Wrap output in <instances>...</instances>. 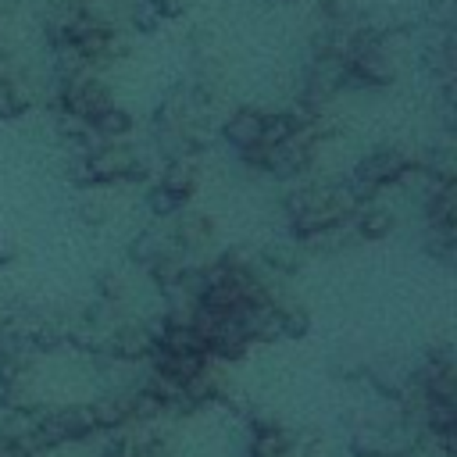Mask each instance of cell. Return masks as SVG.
<instances>
[{
    "label": "cell",
    "instance_id": "9",
    "mask_svg": "<svg viewBox=\"0 0 457 457\" xmlns=\"http://www.w3.org/2000/svg\"><path fill=\"white\" fill-rule=\"evenodd\" d=\"M157 182H161L164 189H171L175 196L189 200V196L196 193V164H193V157L164 161V164H161V171H157Z\"/></svg>",
    "mask_w": 457,
    "mask_h": 457
},
{
    "label": "cell",
    "instance_id": "13",
    "mask_svg": "<svg viewBox=\"0 0 457 457\" xmlns=\"http://www.w3.org/2000/svg\"><path fill=\"white\" fill-rule=\"evenodd\" d=\"M278 303V321H282V339H303L311 328V314L300 303L289 300H275Z\"/></svg>",
    "mask_w": 457,
    "mask_h": 457
},
{
    "label": "cell",
    "instance_id": "15",
    "mask_svg": "<svg viewBox=\"0 0 457 457\" xmlns=\"http://www.w3.org/2000/svg\"><path fill=\"white\" fill-rule=\"evenodd\" d=\"M14 257H18V246H14V239L0 236V264H7V261H14Z\"/></svg>",
    "mask_w": 457,
    "mask_h": 457
},
{
    "label": "cell",
    "instance_id": "4",
    "mask_svg": "<svg viewBox=\"0 0 457 457\" xmlns=\"http://www.w3.org/2000/svg\"><path fill=\"white\" fill-rule=\"evenodd\" d=\"M139 164V150H132L129 143H100L89 157H86V168L93 175V186H118V182H129L132 168Z\"/></svg>",
    "mask_w": 457,
    "mask_h": 457
},
{
    "label": "cell",
    "instance_id": "12",
    "mask_svg": "<svg viewBox=\"0 0 457 457\" xmlns=\"http://www.w3.org/2000/svg\"><path fill=\"white\" fill-rule=\"evenodd\" d=\"M143 204H146V211H150L154 218H179L189 200H182V196H175L171 189H164L161 182H154V186L146 189V200H143Z\"/></svg>",
    "mask_w": 457,
    "mask_h": 457
},
{
    "label": "cell",
    "instance_id": "11",
    "mask_svg": "<svg viewBox=\"0 0 457 457\" xmlns=\"http://www.w3.org/2000/svg\"><path fill=\"white\" fill-rule=\"evenodd\" d=\"M89 129H93V136L100 139V143H121L132 129H136V121H132V114L125 111V107H107L100 118H93L89 121Z\"/></svg>",
    "mask_w": 457,
    "mask_h": 457
},
{
    "label": "cell",
    "instance_id": "3",
    "mask_svg": "<svg viewBox=\"0 0 457 457\" xmlns=\"http://www.w3.org/2000/svg\"><path fill=\"white\" fill-rule=\"evenodd\" d=\"M311 164H314V139L311 136H289L275 146H264L261 171L289 182V179H300L303 171H311Z\"/></svg>",
    "mask_w": 457,
    "mask_h": 457
},
{
    "label": "cell",
    "instance_id": "17",
    "mask_svg": "<svg viewBox=\"0 0 457 457\" xmlns=\"http://www.w3.org/2000/svg\"><path fill=\"white\" fill-rule=\"evenodd\" d=\"M0 21H4V11H0Z\"/></svg>",
    "mask_w": 457,
    "mask_h": 457
},
{
    "label": "cell",
    "instance_id": "7",
    "mask_svg": "<svg viewBox=\"0 0 457 457\" xmlns=\"http://www.w3.org/2000/svg\"><path fill=\"white\" fill-rule=\"evenodd\" d=\"M293 450V439L282 425L275 421H264V418H253L250 421V450L246 457H286Z\"/></svg>",
    "mask_w": 457,
    "mask_h": 457
},
{
    "label": "cell",
    "instance_id": "14",
    "mask_svg": "<svg viewBox=\"0 0 457 457\" xmlns=\"http://www.w3.org/2000/svg\"><path fill=\"white\" fill-rule=\"evenodd\" d=\"M125 14H129V25H132V29H139V32H154V29H161V25H164V14H161L150 0H129Z\"/></svg>",
    "mask_w": 457,
    "mask_h": 457
},
{
    "label": "cell",
    "instance_id": "16",
    "mask_svg": "<svg viewBox=\"0 0 457 457\" xmlns=\"http://www.w3.org/2000/svg\"><path fill=\"white\" fill-rule=\"evenodd\" d=\"M0 75H11V64H7V54H4V46H0Z\"/></svg>",
    "mask_w": 457,
    "mask_h": 457
},
{
    "label": "cell",
    "instance_id": "8",
    "mask_svg": "<svg viewBox=\"0 0 457 457\" xmlns=\"http://www.w3.org/2000/svg\"><path fill=\"white\" fill-rule=\"evenodd\" d=\"M350 225H353V236L357 239H386V236H393V228H396V214L389 211V207H382V204H368V207H361L353 218H350Z\"/></svg>",
    "mask_w": 457,
    "mask_h": 457
},
{
    "label": "cell",
    "instance_id": "1",
    "mask_svg": "<svg viewBox=\"0 0 457 457\" xmlns=\"http://www.w3.org/2000/svg\"><path fill=\"white\" fill-rule=\"evenodd\" d=\"M57 104H61V111H68V114H75L79 121L89 125L107 107H114V93L96 71H82L75 79L57 82Z\"/></svg>",
    "mask_w": 457,
    "mask_h": 457
},
{
    "label": "cell",
    "instance_id": "5",
    "mask_svg": "<svg viewBox=\"0 0 457 457\" xmlns=\"http://www.w3.org/2000/svg\"><path fill=\"white\" fill-rule=\"evenodd\" d=\"M411 157L400 150V146H378L371 154H364L357 164H353V175H361L364 182H371L375 189H386V186H396L400 175L407 171Z\"/></svg>",
    "mask_w": 457,
    "mask_h": 457
},
{
    "label": "cell",
    "instance_id": "2",
    "mask_svg": "<svg viewBox=\"0 0 457 457\" xmlns=\"http://www.w3.org/2000/svg\"><path fill=\"white\" fill-rule=\"evenodd\" d=\"M346 75H350V82H357V86L382 89V86H393L396 64H393V57H389L386 43L357 39L353 50L346 54Z\"/></svg>",
    "mask_w": 457,
    "mask_h": 457
},
{
    "label": "cell",
    "instance_id": "6",
    "mask_svg": "<svg viewBox=\"0 0 457 457\" xmlns=\"http://www.w3.org/2000/svg\"><path fill=\"white\" fill-rule=\"evenodd\" d=\"M261 132H264V111L257 107H239L225 118L221 125V139L236 150V154H250L261 146Z\"/></svg>",
    "mask_w": 457,
    "mask_h": 457
},
{
    "label": "cell",
    "instance_id": "10",
    "mask_svg": "<svg viewBox=\"0 0 457 457\" xmlns=\"http://www.w3.org/2000/svg\"><path fill=\"white\" fill-rule=\"evenodd\" d=\"M29 104H32V89H29V82H25L18 71L0 75V118L11 121V118H18V114H25Z\"/></svg>",
    "mask_w": 457,
    "mask_h": 457
}]
</instances>
